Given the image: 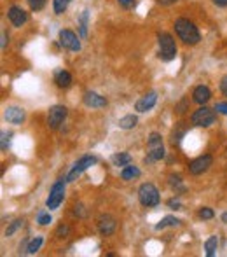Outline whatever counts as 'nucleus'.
<instances>
[{
    "label": "nucleus",
    "instance_id": "a211bd4d",
    "mask_svg": "<svg viewBox=\"0 0 227 257\" xmlns=\"http://www.w3.org/2000/svg\"><path fill=\"white\" fill-rule=\"evenodd\" d=\"M136 123H138L136 116L128 114V116H124L119 119V128H123V130H133V128L136 126Z\"/></svg>",
    "mask_w": 227,
    "mask_h": 257
},
{
    "label": "nucleus",
    "instance_id": "aec40b11",
    "mask_svg": "<svg viewBox=\"0 0 227 257\" xmlns=\"http://www.w3.org/2000/svg\"><path fill=\"white\" fill-rule=\"evenodd\" d=\"M217 247H219V238H217V236H210V238L205 242V250H206V256H208V257L215 256V252H217Z\"/></svg>",
    "mask_w": 227,
    "mask_h": 257
},
{
    "label": "nucleus",
    "instance_id": "c9c22d12",
    "mask_svg": "<svg viewBox=\"0 0 227 257\" xmlns=\"http://www.w3.org/2000/svg\"><path fill=\"white\" fill-rule=\"evenodd\" d=\"M5 46H7V35L5 32H2V49H5Z\"/></svg>",
    "mask_w": 227,
    "mask_h": 257
},
{
    "label": "nucleus",
    "instance_id": "4be33fe9",
    "mask_svg": "<svg viewBox=\"0 0 227 257\" xmlns=\"http://www.w3.org/2000/svg\"><path fill=\"white\" fill-rule=\"evenodd\" d=\"M42 243H44V238H42V236H35V238L28 243V247H26V254H35L37 250H41Z\"/></svg>",
    "mask_w": 227,
    "mask_h": 257
},
{
    "label": "nucleus",
    "instance_id": "39448f33",
    "mask_svg": "<svg viewBox=\"0 0 227 257\" xmlns=\"http://www.w3.org/2000/svg\"><path fill=\"white\" fill-rule=\"evenodd\" d=\"M63 196H65V180H58V182L51 187V193H49L47 196V202H45L47 208L49 210L58 208V206L61 205V202H63Z\"/></svg>",
    "mask_w": 227,
    "mask_h": 257
},
{
    "label": "nucleus",
    "instance_id": "20e7f679",
    "mask_svg": "<svg viewBox=\"0 0 227 257\" xmlns=\"http://www.w3.org/2000/svg\"><path fill=\"white\" fill-rule=\"evenodd\" d=\"M215 121H217L215 108H208V107H205V105L197 108L192 116H190V123H192L194 126L208 128V126H212Z\"/></svg>",
    "mask_w": 227,
    "mask_h": 257
},
{
    "label": "nucleus",
    "instance_id": "58836bf2",
    "mask_svg": "<svg viewBox=\"0 0 227 257\" xmlns=\"http://www.w3.org/2000/svg\"><path fill=\"white\" fill-rule=\"evenodd\" d=\"M222 220H224V222H227V213H224V215H222Z\"/></svg>",
    "mask_w": 227,
    "mask_h": 257
},
{
    "label": "nucleus",
    "instance_id": "72a5a7b5",
    "mask_svg": "<svg viewBox=\"0 0 227 257\" xmlns=\"http://www.w3.org/2000/svg\"><path fill=\"white\" fill-rule=\"evenodd\" d=\"M213 4L219 7H227V0H213Z\"/></svg>",
    "mask_w": 227,
    "mask_h": 257
},
{
    "label": "nucleus",
    "instance_id": "c756f323",
    "mask_svg": "<svg viewBox=\"0 0 227 257\" xmlns=\"http://www.w3.org/2000/svg\"><path fill=\"white\" fill-rule=\"evenodd\" d=\"M215 110L219 112V114H224V116H227V102H220V103L215 105Z\"/></svg>",
    "mask_w": 227,
    "mask_h": 257
},
{
    "label": "nucleus",
    "instance_id": "f8f14e48",
    "mask_svg": "<svg viewBox=\"0 0 227 257\" xmlns=\"http://www.w3.org/2000/svg\"><path fill=\"white\" fill-rule=\"evenodd\" d=\"M116 227H117V222L112 215H101L100 219H98V229H100V233L103 236H110L112 233L116 231Z\"/></svg>",
    "mask_w": 227,
    "mask_h": 257
},
{
    "label": "nucleus",
    "instance_id": "6ab92c4d",
    "mask_svg": "<svg viewBox=\"0 0 227 257\" xmlns=\"http://www.w3.org/2000/svg\"><path fill=\"white\" fill-rule=\"evenodd\" d=\"M121 177H123L124 180H133L136 179V177H140V170H138L136 166L128 164V166H124L123 171H121Z\"/></svg>",
    "mask_w": 227,
    "mask_h": 257
},
{
    "label": "nucleus",
    "instance_id": "7c9ffc66",
    "mask_svg": "<svg viewBox=\"0 0 227 257\" xmlns=\"http://www.w3.org/2000/svg\"><path fill=\"white\" fill-rule=\"evenodd\" d=\"M220 91H222L224 97H227V75H224L222 81H220Z\"/></svg>",
    "mask_w": 227,
    "mask_h": 257
},
{
    "label": "nucleus",
    "instance_id": "ddd939ff",
    "mask_svg": "<svg viewBox=\"0 0 227 257\" xmlns=\"http://www.w3.org/2000/svg\"><path fill=\"white\" fill-rule=\"evenodd\" d=\"M4 117L9 124H16L18 126V124H21L25 121V110L19 107H7L4 112Z\"/></svg>",
    "mask_w": 227,
    "mask_h": 257
},
{
    "label": "nucleus",
    "instance_id": "423d86ee",
    "mask_svg": "<svg viewBox=\"0 0 227 257\" xmlns=\"http://www.w3.org/2000/svg\"><path fill=\"white\" fill-rule=\"evenodd\" d=\"M67 107L63 105H54V107L49 108V114H47V124L51 130H58V128L63 124V121L67 119Z\"/></svg>",
    "mask_w": 227,
    "mask_h": 257
},
{
    "label": "nucleus",
    "instance_id": "473e14b6",
    "mask_svg": "<svg viewBox=\"0 0 227 257\" xmlns=\"http://www.w3.org/2000/svg\"><path fill=\"white\" fill-rule=\"evenodd\" d=\"M67 233H68V227L67 226H60V227H58V236H61V235H67Z\"/></svg>",
    "mask_w": 227,
    "mask_h": 257
},
{
    "label": "nucleus",
    "instance_id": "1a4fd4ad",
    "mask_svg": "<svg viewBox=\"0 0 227 257\" xmlns=\"http://www.w3.org/2000/svg\"><path fill=\"white\" fill-rule=\"evenodd\" d=\"M60 44H61V48L70 49V51H79V49H81L79 37L72 30H61L60 32Z\"/></svg>",
    "mask_w": 227,
    "mask_h": 257
},
{
    "label": "nucleus",
    "instance_id": "c85d7f7f",
    "mask_svg": "<svg viewBox=\"0 0 227 257\" xmlns=\"http://www.w3.org/2000/svg\"><path fill=\"white\" fill-rule=\"evenodd\" d=\"M51 215L49 213H45V212H41L39 213V219H37V222L41 224V226H47L49 222H51Z\"/></svg>",
    "mask_w": 227,
    "mask_h": 257
},
{
    "label": "nucleus",
    "instance_id": "9b49d317",
    "mask_svg": "<svg viewBox=\"0 0 227 257\" xmlns=\"http://www.w3.org/2000/svg\"><path fill=\"white\" fill-rule=\"evenodd\" d=\"M156 102H157V93L156 91H150V93L143 95V97H141L140 100L135 103V110L147 112V110H150L154 105H156Z\"/></svg>",
    "mask_w": 227,
    "mask_h": 257
},
{
    "label": "nucleus",
    "instance_id": "2f4dec72",
    "mask_svg": "<svg viewBox=\"0 0 227 257\" xmlns=\"http://www.w3.org/2000/svg\"><path fill=\"white\" fill-rule=\"evenodd\" d=\"M168 206H170V208H175V210L182 208V205H180L179 200H170V202H168Z\"/></svg>",
    "mask_w": 227,
    "mask_h": 257
},
{
    "label": "nucleus",
    "instance_id": "f3484780",
    "mask_svg": "<svg viewBox=\"0 0 227 257\" xmlns=\"http://www.w3.org/2000/svg\"><path fill=\"white\" fill-rule=\"evenodd\" d=\"M110 161L114 163V166H128V164H131V156L128 153H119V154H114V156L110 157Z\"/></svg>",
    "mask_w": 227,
    "mask_h": 257
},
{
    "label": "nucleus",
    "instance_id": "9d476101",
    "mask_svg": "<svg viewBox=\"0 0 227 257\" xmlns=\"http://www.w3.org/2000/svg\"><path fill=\"white\" fill-rule=\"evenodd\" d=\"M7 18H9V21L16 26V28H21V26L28 21V14H26V12L23 11L19 5H11V7H9Z\"/></svg>",
    "mask_w": 227,
    "mask_h": 257
},
{
    "label": "nucleus",
    "instance_id": "ea45409f",
    "mask_svg": "<svg viewBox=\"0 0 227 257\" xmlns=\"http://www.w3.org/2000/svg\"><path fill=\"white\" fill-rule=\"evenodd\" d=\"M70 2H72V0H70Z\"/></svg>",
    "mask_w": 227,
    "mask_h": 257
},
{
    "label": "nucleus",
    "instance_id": "5701e85b",
    "mask_svg": "<svg viewBox=\"0 0 227 257\" xmlns=\"http://www.w3.org/2000/svg\"><path fill=\"white\" fill-rule=\"evenodd\" d=\"M68 4H70V0H52V7H54L56 14H63L67 11Z\"/></svg>",
    "mask_w": 227,
    "mask_h": 257
},
{
    "label": "nucleus",
    "instance_id": "6e6552de",
    "mask_svg": "<svg viewBox=\"0 0 227 257\" xmlns=\"http://www.w3.org/2000/svg\"><path fill=\"white\" fill-rule=\"evenodd\" d=\"M212 163H213V157L210 156V154L199 156L189 163V171L192 173V175H201V173H205V171L212 166Z\"/></svg>",
    "mask_w": 227,
    "mask_h": 257
},
{
    "label": "nucleus",
    "instance_id": "cd10ccee",
    "mask_svg": "<svg viewBox=\"0 0 227 257\" xmlns=\"http://www.w3.org/2000/svg\"><path fill=\"white\" fill-rule=\"evenodd\" d=\"M199 217H201V219H205V220H210V219H213V217H215V213H213V210L208 208V206H203V208L199 210Z\"/></svg>",
    "mask_w": 227,
    "mask_h": 257
},
{
    "label": "nucleus",
    "instance_id": "393cba45",
    "mask_svg": "<svg viewBox=\"0 0 227 257\" xmlns=\"http://www.w3.org/2000/svg\"><path fill=\"white\" fill-rule=\"evenodd\" d=\"M88 16H90V11L82 12V18H81V34H82V37H86L88 35Z\"/></svg>",
    "mask_w": 227,
    "mask_h": 257
},
{
    "label": "nucleus",
    "instance_id": "dca6fc26",
    "mask_svg": "<svg viewBox=\"0 0 227 257\" xmlns=\"http://www.w3.org/2000/svg\"><path fill=\"white\" fill-rule=\"evenodd\" d=\"M54 82H56V86L58 88H70V84H72V75L68 74L67 70H56V74H54Z\"/></svg>",
    "mask_w": 227,
    "mask_h": 257
},
{
    "label": "nucleus",
    "instance_id": "a878e982",
    "mask_svg": "<svg viewBox=\"0 0 227 257\" xmlns=\"http://www.w3.org/2000/svg\"><path fill=\"white\" fill-rule=\"evenodd\" d=\"M28 2V5H30V9L32 11H42L44 9V5H45V0H26Z\"/></svg>",
    "mask_w": 227,
    "mask_h": 257
},
{
    "label": "nucleus",
    "instance_id": "f257e3e1",
    "mask_svg": "<svg viewBox=\"0 0 227 257\" xmlns=\"http://www.w3.org/2000/svg\"><path fill=\"white\" fill-rule=\"evenodd\" d=\"M175 32L177 35L180 37V41L183 44H189V46H196L197 42L201 41V35H199V30H197V26L194 25L192 21L185 18H179L175 21Z\"/></svg>",
    "mask_w": 227,
    "mask_h": 257
},
{
    "label": "nucleus",
    "instance_id": "f03ea898",
    "mask_svg": "<svg viewBox=\"0 0 227 257\" xmlns=\"http://www.w3.org/2000/svg\"><path fill=\"white\" fill-rule=\"evenodd\" d=\"M157 41H159V58L163 61H172L175 60L177 56V44L175 39L170 34L163 32V34L157 35Z\"/></svg>",
    "mask_w": 227,
    "mask_h": 257
},
{
    "label": "nucleus",
    "instance_id": "7ed1b4c3",
    "mask_svg": "<svg viewBox=\"0 0 227 257\" xmlns=\"http://www.w3.org/2000/svg\"><path fill=\"white\" fill-rule=\"evenodd\" d=\"M138 200H140L141 205L147 206V208H149V206H157L161 202L159 191H157V187L150 182L141 184L140 189H138Z\"/></svg>",
    "mask_w": 227,
    "mask_h": 257
},
{
    "label": "nucleus",
    "instance_id": "2eb2a0df",
    "mask_svg": "<svg viewBox=\"0 0 227 257\" xmlns=\"http://www.w3.org/2000/svg\"><path fill=\"white\" fill-rule=\"evenodd\" d=\"M210 98H212V91L208 90V86H197L192 93V100L199 105H205Z\"/></svg>",
    "mask_w": 227,
    "mask_h": 257
},
{
    "label": "nucleus",
    "instance_id": "0eeeda50",
    "mask_svg": "<svg viewBox=\"0 0 227 257\" xmlns=\"http://www.w3.org/2000/svg\"><path fill=\"white\" fill-rule=\"evenodd\" d=\"M96 161H98V159H96L94 156H82L81 159H79L77 163L74 164V168L70 170V173H68L67 180H68V182H74V180L77 179L79 175H81L82 171H86L90 166L96 164Z\"/></svg>",
    "mask_w": 227,
    "mask_h": 257
},
{
    "label": "nucleus",
    "instance_id": "bb28decb",
    "mask_svg": "<svg viewBox=\"0 0 227 257\" xmlns=\"http://www.w3.org/2000/svg\"><path fill=\"white\" fill-rule=\"evenodd\" d=\"M11 137H12V133H7V131H2V151H7L9 149V146H11Z\"/></svg>",
    "mask_w": 227,
    "mask_h": 257
},
{
    "label": "nucleus",
    "instance_id": "4c0bfd02",
    "mask_svg": "<svg viewBox=\"0 0 227 257\" xmlns=\"http://www.w3.org/2000/svg\"><path fill=\"white\" fill-rule=\"evenodd\" d=\"M183 108H185V100H183L182 103L179 105V112H180V114H182V112H185V110H183Z\"/></svg>",
    "mask_w": 227,
    "mask_h": 257
},
{
    "label": "nucleus",
    "instance_id": "f704fd0d",
    "mask_svg": "<svg viewBox=\"0 0 227 257\" xmlns=\"http://www.w3.org/2000/svg\"><path fill=\"white\" fill-rule=\"evenodd\" d=\"M117 2H119L123 7H130V5L133 4V0H117Z\"/></svg>",
    "mask_w": 227,
    "mask_h": 257
},
{
    "label": "nucleus",
    "instance_id": "412c9836",
    "mask_svg": "<svg viewBox=\"0 0 227 257\" xmlns=\"http://www.w3.org/2000/svg\"><path fill=\"white\" fill-rule=\"evenodd\" d=\"M179 224H180V220L177 219V217L166 215L159 224H156V229H157V231H161V229H164V227H168V226H179Z\"/></svg>",
    "mask_w": 227,
    "mask_h": 257
},
{
    "label": "nucleus",
    "instance_id": "4468645a",
    "mask_svg": "<svg viewBox=\"0 0 227 257\" xmlns=\"http://www.w3.org/2000/svg\"><path fill=\"white\" fill-rule=\"evenodd\" d=\"M84 103L91 108L107 107V100H105L103 97H100L98 93H94V91H88V93H84Z\"/></svg>",
    "mask_w": 227,
    "mask_h": 257
},
{
    "label": "nucleus",
    "instance_id": "b1692460",
    "mask_svg": "<svg viewBox=\"0 0 227 257\" xmlns=\"http://www.w3.org/2000/svg\"><path fill=\"white\" fill-rule=\"evenodd\" d=\"M21 226H23V220H21V219H16L14 222H11V226H9L7 229H5V236H12Z\"/></svg>",
    "mask_w": 227,
    "mask_h": 257
},
{
    "label": "nucleus",
    "instance_id": "e433bc0d",
    "mask_svg": "<svg viewBox=\"0 0 227 257\" xmlns=\"http://www.w3.org/2000/svg\"><path fill=\"white\" fill-rule=\"evenodd\" d=\"M173 2H177V0H159V4H163V5H170V4H173Z\"/></svg>",
    "mask_w": 227,
    "mask_h": 257
}]
</instances>
